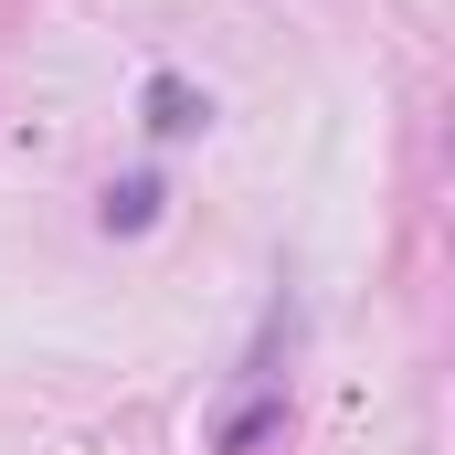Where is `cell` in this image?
<instances>
[{
	"instance_id": "6da1fadb",
	"label": "cell",
	"mask_w": 455,
	"mask_h": 455,
	"mask_svg": "<svg viewBox=\"0 0 455 455\" xmlns=\"http://www.w3.org/2000/svg\"><path fill=\"white\" fill-rule=\"evenodd\" d=\"M148 202H159V191H148V180H127V191H107V223H148Z\"/></svg>"
}]
</instances>
